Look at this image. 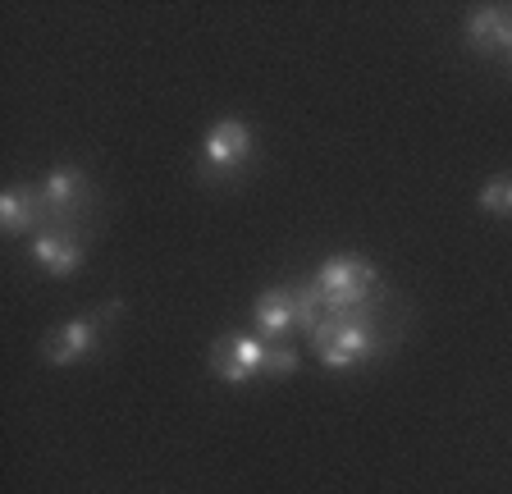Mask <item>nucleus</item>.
Returning <instances> with one entry per match:
<instances>
[{"label":"nucleus","instance_id":"1","mask_svg":"<svg viewBox=\"0 0 512 494\" xmlns=\"http://www.w3.org/2000/svg\"><path fill=\"white\" fill-rule=\"evenodd\" d=\"M311 348H316L325 371H352L357 362H371L380 353V334H375V321L366 316V307H352V312L325 316V325L311 334Z\"/></svg>","mask_w":512,"mask_h":494},{"label":"nucleus","instance_id":"2","mask_svg":"<svg viewBox=\"0 0 512 494\" xmlns=\"http://www.w3.org/2000/svg\"><path fill=\"white\" fill-rule=\"evenodd\" d=\"M316 289L325 293V302H330V312H352V307H366V298H371L375 289V266L366 257H357V252H339V257L320 261L316 266Z\"/></svg>","mask_w":512,"mask_h":494},{"label":"nucleus","instance_id":"3","mask_svg":"<svg viewBox=\"0 0 512 494\" xmlns=\"http://www.w3.org/2000/svg\"><path fill=\"white\" fill-rule=\"evenodd\" d=\"M266 339L261 334H220L211 344V371L224 385H247L252 376H261L266 366Z\"/></svg>","mask_w":512,"mask_h":494},{"label":"nucleus","instance_id":"4","mask_svg":"<svg viewBox=\"0 0 512 494\" xmlns=\"http://www.w3.org/2000/svg\"><path fill=\"white\" fill-rule=\"evenodd\" d=\"M252 147H256L252 129H247L243 119L224 115V119H215L211 133H206L202 161H206V170H215V174H234L252 161Z\"/></svg>","mask_w":512,"mask_h":494},{"label":"nucleus","instance_id":"5","mask_svg":"<svg viewBox=\"0 0 512 494\" xmlns=\"http://www.w3.org/2000/svg\"><path fill=\"white\" fill-rule=\"evenodd\" d=\"M28 257L37 261L46 275H55V280H69L74 270H83L87 247H83V238H78L74 229L55 225V229H37V234L28 238Z\"/></svg>","mask_w":512,"mask_h":494},{"label":"nucleus","instance_id":"6","mask_svg":"<svg viewBox=\"0 0 512 494\" xmlns=\"http://www.w3.org/2000/svg\"><path fill=\"white\" fill-rule=\"evenodd\" d=\"M101 316H110V307H101ZM101 316H74V321L55 325V330L46 334L42 357L51 366H74V362H83V357H92L96 344H101Z\"/></svg>","mask_w":512,"mask_h":494},{"label":"nucleus","instance_id":"7","mask_svg":"<svg viewBox=\"0 0 512 494\" xmlns=\"http://www.w3.org/2000/svg\"><path fill=\"white\" fill-rule=\"evenodd\" d=\"M252 321H256V334H261L266 344H284L288 334L298 330V298H293V289H288V284L266 289L252 302Z\"/></svg>","mask_w":512,"mask_h":494},{"label":"nucleus","instance_id":"8","mask_svg":"<svg viewBox=\"0 0 512 494\" xmlns=\"http://www.w3.org/2000/svg\"><path fill=\"white\" fill-rule=\"evenodd\" d=\"M37 188H42V202H46L51 220H69L74 211H83L87 193H92V188H87V174L78 170V165H55Z\"/></svg>","mask_w":512,"mask_h":494},{"label":"nucleus","instance_id":"9","mask_svg":"<svg viewBox=\"0 0 512 494\" xmlns=\"http://www.w3.org/2000/svg\"><path fill=\"white\" fill-rule=\"evenodd\" d=\"M42 215H46V202H42V188H37V183H19V188H5V193H0V229H5V234L32 238L42 229Z\"/></svg>","mask_w":512,"mask_h":494},{"label":"nucleus","instance_id":"10","mask_svg":"<svg viewBox=\"0 0 512 494\" xmlns=\"http://www.w3.org/2000/svg\"><path fill=\"white\" fill-rule=\"evenodd\" d=\"M467 42L480 51H503L512 55V14L499 5H480L467 14Z\"/></svg>","mask_w":512,"mask_h":494},{"label":"nucleus","instance_id":"11","mask_svg":"<svg viewBox=\"0 0 512 494\" xmlns=\"http://www.w3.org/2000/svg\"><path fill=\"white\" fill-rule=\"evenodd\" d=\"M293 298H298V330L311 339V334L325 325V316H330V302H325V293L316 289V280L298 284V289H293Z\"/></svg>","mask_w":512,"mask_h":494},{"label":"nucleus","instance_id":"12","mask_svg":"<svg viewBox=\"0 0 512 494\" xmlns=\"http://www.w3.org/2000/svg\"><path fill=\"white\" fill-rule=\"evenodd\" d=\"M480 211L490 215H512V174H499V179H490L485 188H480Z\"/></svg>","mask_w":512,"mask_h":494},{"label":"nucleus","instance_id":"13","mask_svg":"<svg viewBox=\"0 0 512 494\" xmlns=\"http://www.w3.org/2000/svg\"><path fill=\"white\" fill-rule=\"evenodd\" d=\"M298 371V348H288V344H270L266 348V366H261V376L270 380H284Z\"/></svg>","mask_w":512,"mask_h":494},{"label":"nucleus","instance_id":"14","mask_svg":"<svg viewBox=\"0 0 512 494\" xmlns=\"http://www.w3.org/2000/svg\"><path fill=\"white\" fill-rule=\"evenodd\" d=\"M508 60H512V55H508Z\"/></svg>","mask_w":512,"mask_h":494}]
</instances>
